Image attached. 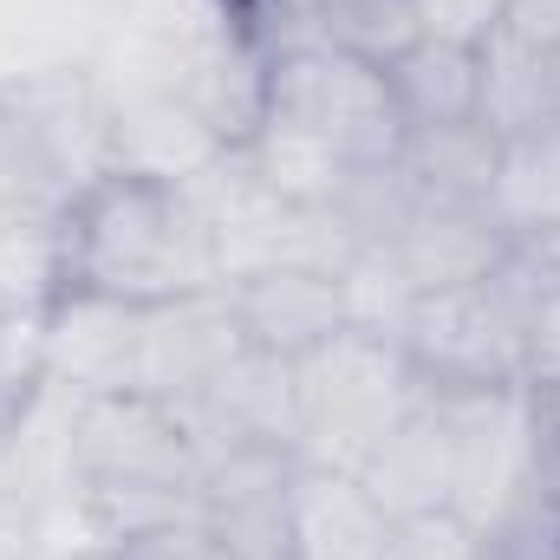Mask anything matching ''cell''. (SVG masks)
Instances as JSON below:
<instances>
[{"instance_id":"obj_1","label":"cell","mask_w":560,"mask_h":560,"mask_svg":"<svg viewBox=\"0 0 560 560\" xmlns=\"http://www.w3.org/2000/svg\"><path fill=\"white\" fill-rule=\"evenodd\" d=\"M222 280V229L189 183L112 170L52 222V300L176 306Z\"/></svg>"},{"instance_id":"obj_2","label":"cell","mask_w":560,"mask_h":560,"mask_svg":"<svg viewBox=\"0 0 560 560\" xmlns=\"http://www.w3.org/2000/svg\"><path fill=\"white\" fill-rule=\"evenodd\" d=\"M209 443L163 398L105 392L66 398L59 436V515L85 548L131 541L143 528L196 515Z\"/></svg>"},{"instance_id":"obj_3","label":"cell","mask_w":560,"mask_h":560,"mask_svg":"<svg viewBox=\"0 0 560 560\" xmlns=\"http://www.w3.org/2000/svg\"><path fill=\"white\" fill-rule=\"evenodd\" d=\"M118 170L112 85L92 59H20L0 72V222H59Z\"/></svg>"},{"instance_id":"obj_4","label":"cell","mask_w":560,"mask_h":560,"mask_svg":"<svg viewBox=\"0 0 560 560\" xmlns=\"http://www.w3.org/2000/svg\"><path fill=\"white\" fill-rule=\"evenodd\" d=\"M560 275V242H515L489 275L411 293L392 319L430 392H522L528 385V313Z\"/></svg>"},{"instance_id":"obj_5","label":"cell","mask_w":560,"mask_h":560,"mask_svg":"<svg viewBox=\"0 0 560 560\" xmlns=\"http://www.w3.org/2000/svg\"><path fill=\"white\" fill-rule=\"evenodd\" d=\"M287 385H293V456L306 469H339V476H365L385 436L430 398L398 332L365 319L287 359Z\"/></svg>"},{"instance_id":"obj_6","label":"cell","mask_w":560,"mask_h":560,"mask_svg":"<svg viewBox=\"0 0 560 560\" xmlns=\"http://www.w3.org/2000/svg\"><path fill=\"white\" fill-rule=\"evenodd\" d=\"M222 306H229L242 346L268 352V359H300V352H313L319 339H332L339 326L359 319L352 275L339 261H306V255L235 268L222 280Z\"/></svg>"},{"instance_id":"obj_7","label":"cell","mask_w":560,"mask_h":560,"mask_svg":"<svg viewBox=\"0 0 560 560\" xmlns=\"http://www.w3.org/2000/svg\"><path fill=\"white\" fill-rule=\"evenodd\" d=\"M300 469L306 463L287 443H229V450H209L202 489H196V522L235 560H287Z\"/></svg>"},{"instance_id":"obj_8","label":"cell","mask_w":560,"mask_h":560,"mask_svg":"<svg viewBox=\"0 0 560 560\" xmlns=\"http://www.w3.org/2000/svg\"><path fill=\"white\" fill-rule=\"evenodd\" d=\"M235 20L268 66L293 52L392 66L418 39V20L405 0H235Z\"/></svg>"},{"instance_id":"obj_9","label":"cell","mask_w":560,"mask_h":560,"mask_svg":"<svg viewBox=\"0 0 560 560\" xmlns=\"http://www.w3.org/2000/svg\"><path fill=\"white\" fill-rule=\"evenodd\" d=\"M143 319H150V306H118V300H52V306H46V326H39L46 385L66 392V398L138 392Z\"/></svg>"},{"instance_id":"obj_10","label":"cell","mask_w":560,"mask_h":560,"mask_svg":"<svg viewBox=\"0 0 560 560\" xmlns=\"http://www.w3.org/2000/svg\"><path fill=\"white\" fill-rule=\"evenodd\" d=\"M392 105L411 131H450V125H482V46H456V39H411L392 66H385Z\"/></svg>"},{"instance_id":"obj_11","label":"cell","mask_w":560,"mask_h":560,"mask_svg":"<svg viewBox=\"0 0 560 560\" xmlns=\"http://www.w3.org/2000/svg\"><path fill=\"white\" fill-rule=\"evenodd\" d=\"M489 209L509 229V242H560V118L502 138Z\"/></svg>"},{"instance_id":"obj_12","label":"cell","mask_w":560,"mask_h":560,"mask_svg":"<svg viewBox=\"0 0 560 560\" xmlns=\"http://www.w3.org/2000/svg\"><path fill=\"white\" fill-rule=\"evenodd\" d=\"M476 560H560V522H548L522 489L482 522Z\"/></svg>"},{"instance_id":"obj_13","label":"cell","mask_w":560,"mask_h":560,"mask_svg":"<svg viewBox=\"0 0 560 560\" xmlns=\"http://www.w3.org/2000/svg\"><path fill=\"white\" fill-rule=\"evenodd\" d=\"M476 522L456 509H430V515H398L392 522V548L385 560H476Z\"/></svg>"},{"instance_id":"obj_14","label":"cell","mask_w":560,"mask_h":560,"mask_svg":"<svg viewBox=\"0 0 560 560\" xmlns=\"http://www.w3.org/2000/svg\"><path fill=\"white\" fill-rule=\"evenodd\" d=\"M423 39H456V46H489L502 33L509 0H405Z\"/></svg>"},{"instance_id":"obj_15","label":"cell","mask_w":560,"mask_h":560,"mask_svg":"<svg viewBox=\"0 0 560 560\" xmlns=\"http://www.w3.org/2000/svg\"><path fill=\"white\" fill-rule=\"evenodd\" d=\"M105 560H235L196 515H183V522H163V528H143L131 541H112Z\"/></svg>"},{"instance_id":"obj_16","label":"cell","mask_w":560,"mask_h":560,"mask_svg":"<svg viewBox=\"0 0 560 560\" xmlns=\"http://www.w3.org/2000/svg\"><path fill=\"white\" fill-rule=\"evenodd\" d=\"M522 392H560V275L535 293V313H528V385Z\"/></svg>"},{"instance_id":"obj_17","label":"cell","mask_w":560,"mask_h":560,"mask_svg":"<svg viewBox=\"0 0 560 560\" xmlns=\"http://www.w3.org/2000/svg\"><path fill=\"white\" fill-rule=\"evenodd\" d=\"M502 39H515L528 52H560V0H509Z\"/></svg>"},{"instance_id":"obj_18","label":"cell","mask_w":560,"mask_h":560,"mask_svg":"<svg viewBox=\"0 0 560 560\" xmlns=\"http://www.w3.org/2000/svg\"><path fill=\"white\" fill-rule=\"evenodd\" d=\"M548 79H555V118H560V52H548Z\"/></svg>"}]
</instances>
